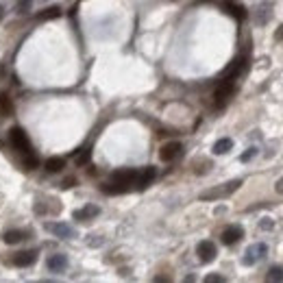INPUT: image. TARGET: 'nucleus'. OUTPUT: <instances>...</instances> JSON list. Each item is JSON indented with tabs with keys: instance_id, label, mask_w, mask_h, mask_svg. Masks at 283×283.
I'll return each instance as SVG.
<instances>
[{
	"instance_id": "obj_1",
	"label": "nucleus",
	"mask_w": 283,
	"mask_h": 283,
	"mask_svg": "<svg viewBox=\"0 0 283 283\" xmlns=\"http://www.w3.org/2000/svg\"><path fill=\"white\" fill-rule=\"evenodd\" d=\"M242 185V179H235V181H229V183H222L218 188H211L200 194V200H218V198H226V196H231L233 192L240 190Z\"/></svg>"
},
{
	"instance_id": "obj_2",
	"label": "nucleus",
	"mask_w": 283,
	"mask_h": 283,
	"mask_svg": "<svg viewBox=\"0 0 283 283\" xmlns=\"http://www.w3.org/2000/svg\"><path fill=\"white\" fill-rule=\"evenodd\" d=\"M9 144L13 146L16 150H20V153H33V148H31V142H28L27 138V133H24L20 126H13L11 131H9Z\"/></svg>"
},
{
	"instance_id": "obj_3",
	"label": "nucleus",
	"mask_w": 283,
	"mask_h": 283,
	"mask_svg": "<svg viewBox=\"0 0 283 283\" xmlns=\"http://www.w3.org/2000/svg\"><path fill=\"white\" fill-rule=\"evenodd\" d=\"M268 255V246L264 244V242H257V244H253L246 249L244 257H242V264L244 266H255L259 259H264V257Z\"/></svg>"
},
{
	"instance_id": "obj_4",
	"label": "nucleus",
	"mask_w": 283,
	"mask_h": 283,
	"mask_svg": "<svg viewBox=\"0 0 283 283\" xmlns=\"http://www.w3.org/2000/svg\"><path fill=\"white\" fill-rule=\"evenodd\" d=\"M233 94V81L231 79H225V81H220L218 83V87H216V92H214V98H216V105L218 107H222V105L229 100V96Z\"/></svg>"
},
{
	"instance_id": "obj_5",
	"label": "nucleus",
	"mask_w": 283,
	"mask_h": 283,
	"mask_svg": "<svg viewBox=\"0 0 283 283\" xmlns=\"http://www.w3.org/2000/svg\"><path fill=\"white\" fill-rule=\"evenodd\" d=\"M196 255H198V259L203 261V264H209V261L216 259V244L209 242V240L198 242V246H196Z\"/></svg>"
},
{
	"instance_id": "obj_6",
	"label": "nucleus",
	"mask_w": 283,
	"mask_h": 283,
	"mask_svg": "<svg viewBox=\"0 0 283 283\" xmlns=\"http://www.w3.org/2000/svg\"><path fill=\"white\" fill-rule=\"evenodd\" d=\"M242 237H244V229H242L240 225H231V226H226V229L222 231L220 240H222V244L231 246V244H235V242H240Z\"/></svg>"
},
{
	"instance_id": "obj_7",
	"label": "nucleus",
	"mask_w": 283,
	"mask_h": 283,
	"mask_svg": "<svg viewBox=\"0 0 283 283\" xmlns=\"http://www.w3.org/2000/svg\"><path fill=\"white\" fill-rule=\"evenodd\" d=\"M181 153H183V146H181L179 142H168V144L161 146L159 157L164 161H174L176 157H181Z\"/></svg>"
},
{
	"instance_id": "obj_8",
	"label": "nucleus",
	"mask_w": 283,
	"mask_h": 283,
	"mask_svg": "<svg viewBox=\"0 0 283 283\" xmlns=\"http://www.w3.org/2000/svg\"><path fill=\"white\" fill-rule=\"evenodd\" d=\"M44 229L57 237H74V229L70 225H65V222H46Z\"/></svg>"
},
{
	"instance_id": "obj_9",
	"label": "nucleus",
	"mask_w": 283,
	"mask_h": 283,
	"mask_svg": "<svg viewBox=\"0 0 283 283\" xmlns=\"http://www.w3.org/2000/svg\"><path fill=\"white\" fill-rule=\"evenodd\" d=\"M135 179H138V170H133V168L115 170V172L111 174V181L122 183V185H135Z\"/></svg>"
},
{
	"instance_id": "obj_10",
	"label": "nucleus",
	"mask_w": 283,
	"mask_h": 283,
	"mask_svg": "<svg viewBox=\"0 0 283 283\" xmlns=\"http://www.w3.org/2000/svg\"><path fill=\"white\" fill-rule=\"evenodd\" d=\"M46 268L50 272H55V275H61L65 268H68V257L61 255V253H55V255H50L46 259Z\"/></svg>"
},
{
	"instance_id": "obj_11",
	"label": "nucleus",
	"mask_w": 283,
	"mask_h": 283,
	"mask_svg": "<svg viewBox=\"0 0 283 283\" xmlns=\"http://www.w3.org/2000/svg\"><path fill=\"white\" fill-rule=\"evenodd\" d=\"M35 261H37V251H22L13 255L11 264L18 268H27V266H33Z\"/></svg>"
},
{
	"instance_id": "obj_12",
	"label": "nucleus",
	"mask_w": 283,
	"mask_h": 283,
	"mask_svg": "<svg viewBox=\"0 0 283 283\" xmlns=\"http://www.w3.org/2000/svg\"><path fill=\"white\" fill-rule=\"evenodd\" d=\"M155 176H157V170H155L153 166H148V168H144V170H138V179H135V185H138L140 190H144L146 185L153 183Z\"/></svg>"
},
{
	"instance_id": "obj_13",
	"label": "nucleus",
	"mask_w": 283,
	"mask_h": 283,
	"mask_svg": "<svg viewBox=\"0 0 283 283\" xmlns=\"http://www.w3.org/2000/svg\"><path fill=\"white\" fill-rule=\"evenodd\" d=\"M98 214H100V207H96V205H85L83 209H77V211H74V220L85 222V220L96 218Z\"/></svg>"
},
{
	"instance_id": "obj_14",
	"label": "nucleus",
	"mask_w": 283,
	"mask_h": 283,
	"mask_svg": "<svg viewBox=\"0 0 283 283\" xmlns=\"http://www.w3.org/2000/svg\"><path fill=\"white\" fill-rule=\"evenodd\" d=\"M225 9H226V11H229L233 18H237V20H246V9H244V4L235 2V0H226V2H225Z\"/></svg>"
},
{
	"instance_id": "obj_15",
	"label": "nucleus",
	"mask_w": 283,
	"mask_h": 283,
	"mask_svg": "<svg viewBox=\"0 0 283 283\" xmlns=\"http://www.w3.org/2000/svg\"><path fill=\"white\" fill-rule=\"evenodd\" d=\"M242 68H244V59H235V61H231V63L225 68V72H222V79H235L237 74L242 72Z\"/></svg>"
},
{
	"instance_id": "obj_16",
	"label": "nucleus",
	"mask_w": 283,
	"mask_h": 283,
	"mask_svg": "<svg viewBox=\"0 0 283 283\" xmlns=\"http://www.w3.org/2000/svg\"><path fill=\"white\" fill-rule=\"evenodd\" d=\"M9 115H13V103L9 94L0 92V118H9Z\"/></svg>"
},
{
	"instance_id": "obj_17",
	"label": "nucleus",
	"mask_w": 283,
	"mask_h": 283,
	"mask_svg": "<svg viewBox=\"0 0 283 283\" xmlns=\"http://www.w3.org/2000/svg\"><path fill=\"white\" fill-rule=\"evenodd\" d=\"M27 235H31V233H28V231H22V229H11L4 233L2 240L7 242V244H18V242H22Z\"/></svg>"
},
{
	"instance_id": "obj_18",
	"label": "nucleus",
	"mask_w": 283,
	"mask_h": 283,
	"mask_svg": "<svg viewBox=\"0 0 283 283\" xmlns=\"http://www.w3.org/2000/svg\"><path fill=\"white\" fill-rule=\"evenodd\" d=\"M100 190L105 192V194H109V196H113V194H124V192H129L131 190V185H122V183H105V185H100Z\"/></svg>"
},
{
	"instance_id": "obj_19",
	"label": "nucleus",
	"mask_w": 283,
	"mask_h": 283,
	"mask_svg": "<svg viewBox=\"0 0 283 283\" xmlns=\"http://www.w3.org/2000/svg\"><path fill=\"white\" fill-rule=\"evenodd\" d=\"M231 148H233V140H231V138H222V140H218L214 144V153L216 155H225V153H229Z\"/></svg>"
},
{
	"instance_id": "obj_20",
	"label": "nucleus",
	"mask_w": 283,
	"mask_h": 283,
	"mask_svg": "<svg viewBox=\"0 0 283 283\" xmlns=\"http://www.w3.org/2000/svg\"><path fill=\"white\" fill-rule=\"evenodd\" d=\"M63 168H65V161L61 157H50L46 161V170H48V172H61Z\"/></svg>"
},
{
	"instance_id": "obj_21",
	"label": "nucleus",
	"mask_w": 283,
	"mask_h": 283,
	"mask_svg": "<svg viewBox=\"0 0 283 283\" xmlns=\"http://www.w3.org/2000/svg\"><path fill=\"white\" fill-rule=\"evenodd\" d=\"M59 16H61V9H59V7H48V9H44L42 13H37V20H44V22H46V20H55Z\"/></svg>"
},
{
	"instance_id": "obj_22",
	"label": "nucleus",
	"mask_w": 283,
	"mask_h": 283,
	"mask_svg": "<svg viewBox=\"0 0 283 283\" xmlns=\"http://www.w3.org/2000/svg\"><path fill=\"white\" fill-rule=\"evenodd\" d=\"M268 281H283V266H272L270 270L266 272Z\"/></svg>"
},
{
	"instance_id": "obj_23",
	"label": "nucleus",
	"mask_w": 283,
	"mask_h": 283,
	"mask_svg": "<svg viewBox=\"0 0 283 283\" xmlns=\"http://www.w3.org/2000/svg\"><path fill=\"white\" fill-rule=\"evenodd\" d=\"M89 157H92V150L89 148H83L81 153L77 155V166H85L89 161Z\"/></svg>"
},
{
	"instance_id": "obj_24",
	"label": "nucleus",
	"mask_w": 283,
	"mask_h": 283,
	"mask_svg": "<svg viewBox=\"0 0 283 283\" xmlns=\"http://www.w3.org/2000/svg\"><path fill=\"white\" fill-rule=\"evenodd\" d=\"M37 157H35L33 153H27V159H24V166H27V170H33V168H37Z\"/></svg>"
},
{
	"instance_id": "obj_25",
	"label": "nucleus",
	"mask_w": 283,
	"mask_h": 283,
	"mask_svg": "<svg viewBox=\"0 0 283 283\" xmlns=\"http://www.w3.org/2000/svg\"><path fill=\"white\" fill-rule=\"evenodd\" d=\"M255 155H257V148H249V150H246V153L240 157V161H242V164H246V161H251L253 157H255Z\"/></svg>"
},
{
	"instance_id": "obj_26",
	"label": "nucleus",
	"mask_w": 283,
	"mask_h": 283,
	"mask_svg": "<svg viewBox=\"0 0 283 283\" xmlns=\"http://www.w3.org/2000/svg\"><path fill=\"white\" fill-rule=\"evenodd\" d=\"M205 281L207 283H222V281H225V277H222V275H207Z\"/></svg>"
},
{
	"instance_id": "obj_27",
	"label": "nucleus",
	"mask_w": 283,
	"mask_h": 283,
	"mask_svg": "<svg viewBox=\"0 0 283 283\" xmlns=\"http://www.w3.org/2000/svg\"><path fill=\"white\" fill-rule=\"evenodd\" d=\"M259 226H261V229H266V231H270L272 229V220L270 218H264V220L259 222Z\"/></svg>"
},
{
	"instance_id": "obj_28",
	"label": "nucleus",
	"mask_w": 283,
	"mask_h": 283,
	"mask_svg": "<svg viewBox=\"0 0 283 283\" xmlns=\"http://www.w3.org/2000/svg\"><path fill=\"white\" fill-rule=\"evenodd\" d=\"M275 190H277V192H279V194H283V176H281V179H279V181H277Z\"/></svg>"
},
{
	"instance_id": "obj_29",
	"label": "nucleus",
	"mask_w": 283,
	"mask_h": 283,
	"mask_svg": "<svg viewBox=\"0 0 283 283\" xmlns=\"http://www.w3.org/2000/svg\"><path fill=\"white\" fill-rule=\"evenodd\" d=\"M275 39L277 42H283V27H279V31L275 33Z\"/></svg>"
},
{
	"instance_id": "obj_30",
	"label": "nucleus",
	"mask_w": 283,
	"mask_h": 283,
	"mask_svg": "<svg viewBox=\"0 0 283 283\" xmlns=\"http://www.w3.org/2000/svg\"><path fill=\"white\" fill-rule=\"evenodd\" d=\"M72 183H74V179H68V181L63 183V188H72Z\"/></svg>"
},
{
	"instance_id": "obj_31",
	"label": "nucleus",
	"mask_w": 283,
	"mask_h": 283,
	"mask_svg": "<svg viewBox=\"0 0 283 283\" xmlns=\"http://www.w3.org/2000/svg\"><path fill=\"white\" fill-rule=\"evenodd\" d=\"M0 18H2V7H0Z\"/></svg>"
}]
</instances>
